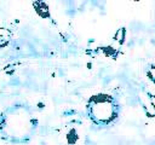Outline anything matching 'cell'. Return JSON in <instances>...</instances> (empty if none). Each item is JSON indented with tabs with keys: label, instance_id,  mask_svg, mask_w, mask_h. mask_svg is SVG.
Masks as SVG:
<instances>
[{
	"label": "cell",
	"instance_id": "cell-4",
	"mask_svg": "<svg viewBox=\"0 0 155 145\" xmlns=\"http://www.w3.org/2000/svg\"><path fill=\"white\" fill-rule=\"evenodd\" d=\"M144 110H145V114L148 115V117H154L155 116V105L153 103L144 106Z\"/></svg>",
	"mask_w": 155,
	"mask_h": 145
},
{
	"label": "cell",
	"instance_id": "cell-1",
	"mask_svg": "<svg viewBox=\"0 0 155 145\" xmlns=\"http://www.w3.org/2000/svg\"><path fill=\"white\" fill-rule=\"evenodd\" d=\"M33 5H34V7H35L36 13H38L40 17H42V18H48V17H50L48 6H47L45 2H42V1H36V2H34Z\"/></svg>",
	"mask_w": 155,
	"mask_h": 145
},
{
	"label": "cell",
	"instance_id": "cell-3",
	"mask_svg": "<svg viewBox=\"0 0 155 145\" xmlns=\"http://www.w3.org/2000/svg\"><path fill=\"white\" fill-rule=\"evenodd\" d=\"M78 140H79L78 132H76V129H75V128H71V129L68 132V134H67V141H68V144H69V145H74Z\"/></svg>",
	"mask_w": 155,
	"mask_h": 145
},
{
	"label": "cell",
	"instance_id": "cell-5",
	"mask_svg": "<svg viewBox=\"0 0 155 145\" xmlns=\"http://www.w3.org/2000/svg\"><path fill=\"white\" fill-rule=\"evenodd\" d=\"M147 76L149 77V80H150L151 82L155 83V65H151V66L148 69V71H147Z\"/></svg>",
	"mask_w": 155,
	"mask_h": 145
},
{
	"label": "cell",
	"instance_id": "cell-2",
	"mask_svg": "<svg viewBox=\"0 0 155 145\" xmlns=\"http://www.w3.org/2000/svg\"><path fill=\"white\" fill-rule=\"evenodd\" d=\"M125 39H126V28L122 27V28H120V29L116 30V33L114 35V40L116 42H119L120 45H122L125 42Z\"/></svg>",
	"mask_w": 155,
	"mask_h": 145
}]
</instances>
